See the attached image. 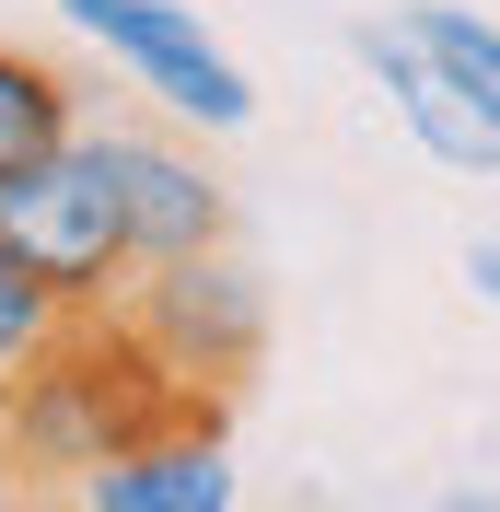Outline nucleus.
<instances>
[{"label": "nucleus", "mask_w": 500, "mask_h": 512, "mask_svg": "<svg viewBox=\"0 0 500 512\" xmlns=\"http://www.w3.org/2000/svg\"><path fill=\"white\" fill-rule=\"evenodd\" d=\"M117 315L140 326L187 384H210V396H233V408H245V384L268 373V280H256L233 245L152 256V268L117 291Z\"/></svg>", "instance_id": "nucleus-3"}, {"label": "nucleus", "mask_w": 500, "mask_h": 512, "mask_svg": "<svg viewBox=\"0 0 500 512\" xmlns=\"http://www.w3.org/2000/svg\"><path fill=\"white\" fill-rule=\"evenodd\" d=\"M152 431H233V396L187 384L117 303H59V326L0 384V454L24 501H70L105 454L152 443Z\"/></svg>", "instance_id": "nucleus-1"}, {"label": "nucleus", "mask_w": 500, "mask_h": 512, "mask_svg": "<svg viewBox=\"0 0 500 512\" xmlns=\"http://www.w3.org/2000/svg\"><path fill=\"white\" fill-rule=\"evenodd\" d=\"M407 35H419V47H431V59L500 117V24H477L466 0H407Z\"/></svg>", "instance_id": "nucleus-9"}, {"label": "nucleus", "mask_w": 500, "mask_h": 512, "mask_svg": "<svg viewBox=\"0 0 500 512\" xmlns=\"http://www.w3.org/2000/svg\"><path fill=\"white\" fill-rule=\"evenodd\" d=\"M349 47H361V70L384 82V105L407 117V140L431 163H454V175H500V117L454 82V70L407 35V12H373V24H349Z\"/></svg>", "instance_id": "nucleus-5"}, {"label": "nucleus", "mask_w": 500, "mask_h": 512, "mask_svg": "<svg viewBox=\"0 0 500 512\" xmlns=\"http://www.w3.org/2000/svg\"><path fill=\"white\" fill-rule=\"evenodd\" d=\"M70 501L82 512H221L233 501V454H221V431H152V443L105 454Z\"/></svg>", "instance_id": "nucleus-7"}, {"label": "nucleus", "mask_w": 500, "mask_h": 512, "mask_svg": "<svg viewBox=\"0 0 500 512\" xmlns=\"http://www.w3.org/2000/svg\"><path fill=\"white\" fill-rule=\"evenodd\" d=\"M466 280H477V303H500V245H466Z\"/></svg>", "instance_id": "nucleus-11"}, {"label": "nucleus", "mask_w": 500, "mask_h": 512, "mask_svg": "<svg viewBox=\"0 0 500 512\" xmlns=\"http://www.w3.org/2000/svg\"><path fill=\"white\" fill-rule=\"evenodd\" d=\"M82 117H94V82L47 47H24V35H0V175L35 163L47 140H70Z\"/></svg>", "instance_id": "nucleus-8"}, {"label": "nucleus", "mask_w": 500, "mask_h": 512, "mask_svg": "<svg viewBox=\"0 0 500 512\" xmlns=\"http://www.w3.org/2000/svg\"><path fill=\"white\" fill-rule=\"evenodd\" d=\"M47 326H59V291L35 280V268H24V256H12V245H0V384L24 373V350H35V338H47Z\"/></svg>", "instance_id": "nucleus-10"}, {"label": "nucleus", "mask_w": 500, "mask_h": 512, "mask_svg": "<svg viewBox=\"0 0 500 512\" xmlns=\"http://www.w3.org/2000/svg\"><path fill=\"white\" fill-rule=\"evenodd\" d=\"M59 12L105 59L140 70V94H163V117H187V128H245L256 117V82L221 59V35L198 12H175V0H59Z\"/></svg>", "instance_id": "nucleus-4"}, {"label": "nucleus", "mask_w": 500, "mask_h": 512, "mask_svg": "<svg viewBox=\"0 0 500 512\" xmlns=\"http://www.w3.org/2000/svg\"><path fill=\"white\" fill-rule=\"evenodd\" d=\"M105 140H117V187H128V245H140V268H152V256L233 245V187H221L187 140L128 128V117H105Z\"/></svg>", "instance_id": "nucleus-6"}, {"label": "nucleus", "mask_w": 500, "mask_h": 512, "mask_svg": "<svg viewBox=\"0 0 500 512\" xmlns=\"http://www.w3.org/2000/svg\"><path fill=\"white\" fill-rule=\"evenodd\" d=\"M0 245L24 256L59 303H117V291L140 280L128 187H117V140H105V117H82L70 140H47L35 163L0 175Z\"/></svg>", "instance_id": "nucleus-2"}]
</instances>
